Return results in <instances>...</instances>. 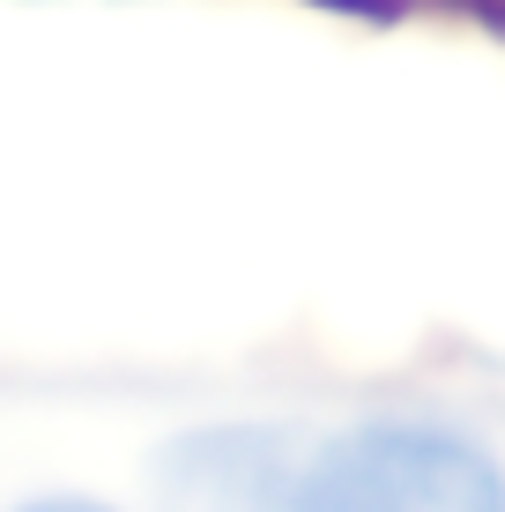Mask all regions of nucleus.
I'll return each instance as SVG.
<instances>
[{"instance_id":"1","label":"nucleus","mask_w":505,"mask_h":512,"mask_svg":"<svg viewBox=\"0 0 505 512\" xmlns=\"http://www.w3.org/2000/svg\"><path fill=\"white\" fill-rule=\"evenodd\" d=\"M298 512H505V461L454 416H357L305 446Z\"/></svg>"},{"instance_id":"2","label":"nucleus","mask_w":505,"mask_h":512,"mask_svg":"<svg viewBox=\"0 0 505 512\" xmlns=\"http://www.w3.org/2000/svg\"><path fill=\"white\" fill-rule=\"evenodd\" d=\"M298 438L283 423H194L149 453L156 512H298Z\"/></svg>"},{"instance_id":"3","label":"nucleus","mask_w":505,"mask_h":512,"mask_svg":"<svg viewBox=\"0 0 505 512\" xmlns=\"http://www.w3.org/2000/svg\"><path fill=\"white\" fill-rule=\"evenodd\" d=\"M8 512H127V505L82 498V490H45V498H23V505H8Z\"/></svg>"}]
</instances>
